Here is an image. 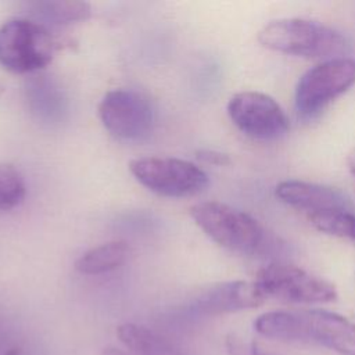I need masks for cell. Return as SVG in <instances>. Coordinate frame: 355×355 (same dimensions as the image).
<instances>
[{
    "instance_id": "obj_18",
    "label": "cell",
    "mask_w": 355,
    "mask_h": 355,
    "mask_svg": "<svg viewBox=\"0 0 355 355\" xmlns=\"http://www.w3.org/2000/svg\"><path fill=\"white\" fill-rule=\"evenodd\" d=\"M347 164H348V169H349V172H351V173H352V176L355 178V150H352V151L348 154Z\"/></svg>"
},
{
    "instance_id": "obj_19",
    "label": "cell",
    "mask_w": 355,
    "mask_h": 355,
    "mask_svg": "<svg viewBox=\"0 0 355 355\" xmlns=\"http://www.w3.org/2000/svg\"><path fill=\"white\" fill-rule=\"evenodd\" d=\"M103 355H125V354L118 351L116 348H107V349H104Z\"/></svg>"
},
{
    "instance_id": "obj_11",
    "label": "cell",
    "mask_w": 355,
    "mask_h": 355,
    "mask_svg": "<svg viewBox=\"0 0 355 355\" xmlns=\"http://www.w3.org/2000/svg\"><path fill=\"white\" fill-rule=\"evenodd\" d=\"M276 197L286 205L302 212L306 218L315 214L349 208V202L338 190L305 180H282L275 189Z\"/></svg>"
},
{
    "instance_id": "obj_3",
    "label": "cell",
    "mask_w": 355,
    "mask_h": 355,
    "mask_svg": "<svg viewBox=\"0 0 355 355\" xmlns=\"http://www.w3.org/2000/svg\"><path fill=\"white\" fill-rule=\"evenodd\" d=\"M196 225L220 247L237 254H254L265 241L262 225L244 211L219 201H204L190 208Z\"/></svg>"
},
{
    "instance_id": "obj_8",
    "label": "cell",
    "mask_w": 355,
    "mask_h": 355,
    "mask_svg": "<svg viewBox=\"0 0 355 355\" xmlns=\"http://www.w3.org/2000/svg\"><path fill=\"white\" fill-rule=\"evenodd\" d=\"M226 110L233 125L254 140H279L290 129V121L282 105L262 92H239L230 97Z\"/></svg>"
},
{
    "instance_id": "obj_17",
    "label": "cell",
    "mask_w": 355,
    "mask_h": 355,
    "mask_svg": "<svg viewBox=\"0 0 355 355\" xmlns=\"http://www.w3.org/2000/svg\"><path fill=\"white\" fill-rule=\"evenodd\" d=\"M197 158L201 162L211 164V165L223 166V165L230 164V158L227 154H223V153H219L215 150H200V151H197Z\"/></svg>"
},
{
    "instance_id": "obj_7",
    "label": "cell",
    "mask_w": 355,
    "mask_h": 355,
    "mask_svg": "<svg viewBox=\"0 0 355 355\" xmlns=\"http://www.w3.org/2000/svg\"><path fill=\"white\" fill-rule=\"evenodd\" d=\"M129 169L140 184L162 197H189L208 186L207 173L193 162L180 158H136L130 161Z\"/></svg>"
},
{
    "instance_id": "obj_6",
    "label": "cell",
    "mask_w": 355,
    "mask_h": 355,
    "mask_svg": "<svg viewBox=\"0 0 355 355\" xmlns=\"http://www.w3.org/2000/svg\"><path fill=\"white\" fill-rule=\"evenodd\" d=\"M355 83V60L334 57L324 60L301 75L295 86V110L304 118L319 114L327 104Z\"/></svg>"
},
{
    "instance_id": "obj_1",
    "label": "cell",
    "mask_w": 355,
    "mask_h": 355,
    "mask_svg": "<svg viewBox=\"0 0 355 355\" xmlns=\"http://www.w3.org/2000/svg\"><path fill=\"white\" fill-rule=\"evenodd\" d=\"M258 334L286 341L322 345L338 355H355V323L326 309L270 311L254 322Z\"/></svg>"
},
{
    "instance_id": "obj_9",
    "label": "cell",
    "mask_w": 355,
    "mask_h": 355,
    "mask_svg": "<svg viewBox=\"0 0 355 355\" xmlns=\"http://www.w3.org/2000/svg\"><path fill=\"white\" fill-rule=\"evenodd\" d=\"M98 116L104 128L122 140H140L154 125V110L148 100L129 89L105 93L98 104Z\"/></svg>"
},
{
    "instance_id": "obj_16",
    "label": "cell",
    "mask_w": 355,
    "mask_h": 355,
    "mask_svg": "<svg viewBox=\"0 0 355 355\" xmlns=\"http://www.w3.org/2000/svg\"><path fill=\"white\" fill-rule=\"evenodd\" d=\"M226 347L230 355H270L261 351L255 344H247L236 337H230L226 341Z\"/></svg>"
},
{
    "instance_id": "obj_10",
    "label": "cell",
    "mask_w": 355,
    "mask_h": 355,
    "mask_svg": "<svg viewBox=\"0 0 355 355\" xmlns=\"http://www.w3.org/2000/svg\"><path fill=\"white\" fill-rule=\"evenodd\" d=\"M266 297L255 282H225L202 291L190 305V311L200 316H215L239 312L262 305Z\"/></svg>"
},
{
    "instance_id": "obj_12",
    "label": "cell",
    "mask_w": 355,
    "mask_h": 355,
    "mask_svg": "<svg viewBox=\"0 0 355 355\" xmlns=\"http://www.w3.org/2000/svg\"><path fill=\"white\" fill-rule=\"evenodd\" d=\"M129 247L125 241H108L83 252L75 262L78 272L83 275H101L125 263Z\"/></svg>"
},
{
    "instance_id": "obj_15",
    "label": "cell",
    "mask_w": 355,
    "mask_h": 355,
    "mask_svg": "<svg viewBox=\"0 0 355 355\" xmlns=\"http://www.w3.org/2000/svg\"><path fill=\"white\" fill-rule=\"evenodd\" d=\"M26 194L22 173L10 164L0 165V211H8L19 205Z\"/></svg>"
},
{
    "instance_id": "obj_4",
    "label": "cell",
    "mask_w": 355,
    "mask_h": 355,
    "mask_svg": "<svg viewBox=\"0 0 355 355\" xmlns=\"http://www.w3.org/2000/svg\"><path fill=\"white\" fill-rule=\"evenodd\" d=\"M54 55V42L39 22L14 18L0 26V65L14 73L44 68Z\"/></svg>"
},
{
    "instance_id": "obj_13",
    "label": "cell",
    "mask_w": 355,
    "mask_h": 355,
    "mask_svg": "<svg viewBox=\"0 0 355 355\" xmlns=\"http://www.w3.org/2000/svg\"><path fill=\"white\" fill-rule=\"evenodd\" d=\"M36 15L51 24H72L90 17L92 8L86 1L76 0H44L32 3Z\"/></svg>"
},
{
    "instance_id": "obj_5",
    "label": "cell",
    "mask_w": 355,
    "mask_h": 355,
    "mask_svg": "<svg viewBox=\"0 0 355 355\" xmlns=\"http://www.w3.org/2000/svg\"><path fill=\"white\" fill-rule=\"evenodd\" d=\"M254 282L266 298L286 302L324 304L337 298V288L331 282L290 263H268L257 272Z\"/></svg>"
},
{
    "instance_id": "obj_14",
    "label": "cell",
    "mask_w": 355,
    "mask_h": 355,
    "mask_svg": "<svg viewBox=\"0 0 355 355\" xmlns=\"http://www.w3.org/2000/svg\"><path fill=\"white\" fill-rule=\"evenodd\" d=\"M319 232L355 241V211L349 208L331 209L306 218Z\"/></svg>"
},
{
    "instance_id": "obj_2",
    "label": "cell",
    "mask_w": 355,
    "mask_h": 355,
    "mask_svg": "<svg viewBox=\"0 0 355 355\" xmlns=\"http://www.w3.org/2000/svg\"><path fill=\"white\" fill-rule=\"evenodd\" d=\"M257 39L268 50L304 58H334L347 46L338 31L304 18L269 21Z\"/></svg>"
}]
</instances>
